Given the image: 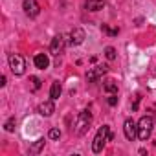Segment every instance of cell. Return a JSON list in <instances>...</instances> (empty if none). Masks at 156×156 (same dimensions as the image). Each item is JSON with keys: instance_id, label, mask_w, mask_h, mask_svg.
I'll return each instance as SVG.
<instances>
[{"instance_id": "12", "label": "cell", "mask_w": 156, "mask_h": 156, "mask_svg": "<svg viewBox=\"0 0 156 156\" xmlns=\"http://www.w3.org/2000/svg\"><path fill=\"white\" fill-rule=\"evenodd\" d=\"M85 8L88 11H99L105 8V0H87L85 2Z\"/></svg>"}, {"instance_id": "6", "label": "cell", "mask_w": 156, "mask_h": 156, "mask_svg": "<svg viewBox=\"0 0 156 156\" xmlns=\"http://www.w3.org/2000/svg\"><path fill=\"white\" fill-rule=\"evenodd\" d=\"M22 8H24V13H26L28 17H31V19L41 13V6H39L37 0H24V2H22Z\"/></svg>"}, {"instance_id": "21", "label": "cell", "mask_w": 156, "mask_h": 156, "mask_svg": "<svg viewBox=\"0 0 156 156\" xmlns=\"http://www.w3.org/2000/svg\"><path fill=\"white\" fill-rule=\"evenodd\" d=\"M108 105H110V107L118 105V98H116V94H110V98H108Z\"/></svg>"}, {"instance_id": "15", "label": "cell", "mask_w": 156, "mask_h": 156, "mask_svg": "<svg viewBox=\"0 0 156 156\" xmlns=\"http://www.w3.org/2000/svg\"><path fill=\"white\" fill-rule=\"evenodd\" d=\"M42 147H44V138L37 140V141L30 147V152H31V154H37V152H41V151H42Z\"/></svg>"}, {"instance_id": "16", "label": "cell", "mask_w": 156, "mask_h": 156, "mask_svg": "<svg viewBox=\"0 0 156 156\" xmlns=\"http://www.w3.org/2000/svg\"><path fill=\"white\" fill-rule=\"evenodd\" d=\"M105 57H107L108 61H114V59H116V50H114L112 46L105 48Z\"/></svg>"}, {"instance_id": "19", "label": "cell", "mask_w": 156, "mask_h": 156, "mask_svg": "<svg viewBox=\"0 0 156 156\" xmlns=\"http://www.w3.org/2000/svg\"><path fill=\"white\" fill-rule=\"evenodd\" d=\"M50 138H51V140H59V138H61V130H59V129H51V130H50Z\"/></svg>"}, {"instance_id": "22", "label": "cell", "mask_w": 156, "mask_h": 156, "mask_svg": "<svg viewBox=\"0 0 156 156\" xmlns=\"http://www.w3.org/2000/svg\"><path fill=\"white\" fill-rule=\"evenodd\" d=\"M4 85H6V75L0 77V87H4Z\"/></svg>"}, {"instance_id": "17", "label": "cell", "mask_w": 156, "mask_h": 156, "mask_svg": "<svg viewBox=\"0 0 156 156\" xmlns=\"http://www.w3.org/2000/svg\"><path fill=\"white\" fill-rule=\"evenodd\" d=\"M30 83H31V88L33 90H39L41 88V79H39V77H35V75L30 77Z\"/></svg>"}, {"instance_id": "2", "label": "cell", "mask_w": 156, "mask_h": 156, "mask_svg": "<svg viewBox=\"0 0 156 156\" xmlns=\"http://www.w3.org/2000/svg\"><path fill=\"white\" fill-rule=\"evenodd\" d=\"M152 127H154V119L152 116H143L140 121H138V138L141 141L149 140L151 132H152Z\"/></svg>"}, {"instance_id": "5", "label": "cell", "mask_w": 156, "mask_h": 156, "mask_svg": "<svg viewBox=\"0 0 156 156\" xmlns=\"http://www.w3.org/2000/svg\"><path fill=\"white\" fill-rule=\"evenodd\" d=\"M107 72H108V66H107V64H99V66L92 68V70L87 73V79H88L90 83H96V81H99V79H101V77H103Z\"/></svg>"}, {"instance_id": "11", "label": "cell", "mask_w": 156, "mask_h": 156, "mask_svg": "<svg viewBox=\"0 0 156 156\" xmlns=\"http://www.w3.org/2000/svg\"><path fill=\"white\" fill-rule=\"evenodd\" d=\"M33 62H35V66H37L39 70H46V68L50 66V59H48L46 53H37L35 59H33Z\"/></svg>"}, {"instance_id": "4", "label": "cell", "mask_w": 156, "mask_h": 156, "mask_svg": "<svg viewBox=\"0 0 156 156\" xmlns=\"http://www.w3.org/2000/svg\"><path fill=\"white\" fill-rule=\"evenodd\" d=\"M9 68L15 75H22L26 72V62H24V57L19 55V53H11L9 55Z\"/></svg>"}, {"instance_id": "8", "label": "cell", "mask_w": 156, "mask_h": 156, "mask_svg": "<svg viewBox=\"0 0 156 156\" xmlns=\"http://www.w3.org/2000/svg\"><path fill=\"white\" fill-rule=\"evenodd\" d=\"M62 50H64V35H55L53 37V41H51V44H50V51H51V55H59V53H62Z\"/></svg>"}, {"instance_id": "18", "label": "cell", "mask_w": 156, "mask_h": 156, "mask_svg": "<svg viewBox=\"0 0 156 156\" xmlns=\"http://www.w3.org/2000/svg\"><path fill=\"white\" fill-rule=\"evenodd\" d=\"M4 127H6V130H8V132H13V130H15V118H9V119L6 121V125H4Z\"/></svg>"}, {"instance_id": "10", "label": "cell", "mask_w": 156, "mask_h": 156, "mask_svg": "<svg viewBox=\"0 0 156 156\" xmlns=\"http://www.w3.org/2000/svg\"><path fill=\"white\" fill-rule=\"evenodd\" d=\"M83 41H85V31L81 28L72 30V33H70V44L72 46H79V44H83Z\"/></svg>"}, {"instance_id": "13", "label": "cell", "mask_w": 156, "mask_h": 156, "mask_svg": "<svg viewBox=\"0 0 156 156\" xmlns=\"http://www.w3.org/2000/svg\"><path fill=\"white\" fill-rule=\"evenodd\" d=\"M61 92H62V87H61V83H59V81L51 83V88H50V98H51L53 101L61 98Z\"/></svg>"}, {"instance_id": "20", "label": "cell", "mask_w": 156, "mask_h": 156, "mask_svg": "<svg viewBox=\"0 0 156 156\" xmlns=\"http://www.w3.org/2000/svg\"><path fill=\"white\" fill-rule=\"evenodd\" d=\"M101 30H103L105 33H108V35H118V30H110V28H108V26H105V24L101 26Z\"/></svg>"}, {"instance_id": "9", "label": "cell", "mask_w": 156, "mask_h": 156, "mask_svg": "<svg viewBox=\"0 0 156 156\" xmlns=\"http://www.w3.org/2000/svg\"><path fill=\"white\" fill-rule=\"evenodd\" d=\"M37 112H39L41 116H44V118H50V116L55 112V105H53V99L50 98L48 101L41 103V105H39V108H37Z\"/></svg>"}, {"instance_id": "3", "label": "cell", "mask_w": 156, "mask_h": 156, "mask_svg": "<svg viewBox=\"0 0 156 156\" xmlns=\"http://www.w3.org/2000/svg\"><path fill=\"white\" fill-rule=\"evenodd\" d=\"M90 121H92V114L88 110H83L79 112V116H77V121H75V130L77 134H85L90 127Z\"/></svg>"}, {"instance_id": "1", "label": "cell", "mask_w": 156, "mask_h": 156, "mask_svg": "<svg viewBox=\"0 0 156 156\" xmlns=\"http://www.w3.org/2000/svg\"><path fill=\"white\" fill-rule=\"evenodd\" d=\"M110 138H112V134H110V127H108V125H103V127L98 130V134H96V138H94V141H92V151H94L96 154L101 152L103 147H105V143H107Z\"/></svg>"}, {"instance_id": "14", "label": "cell", "mask_w": 156, "mask_h": 156, "mask_svg": "<svg viewBox=\"0 0 156 156\" xmlns=\"http://www.w3.org/2000/svg\"><path fill=\"white\" fill-rule=\"evenodd\" d=\"M103 90L108 92V94H118V83L114 79H107L103 83Z\"/></svg>"}, {"instance_id": "7", "label": "cell", "mask_w": 156, "mask_h": 156, "mask_svg": "<svg viewBox=\"0 0 156 156\" xmlns=\"http://www.w3.org/2000/svg\"><path fill=\"white\" fill-rule=\"evenodd\" d=\"M123 132H125V138H127L129 141H132V140L138 136V123L129 118V119L125 121V125H123Z\"/></svg>"}]
</instances>
